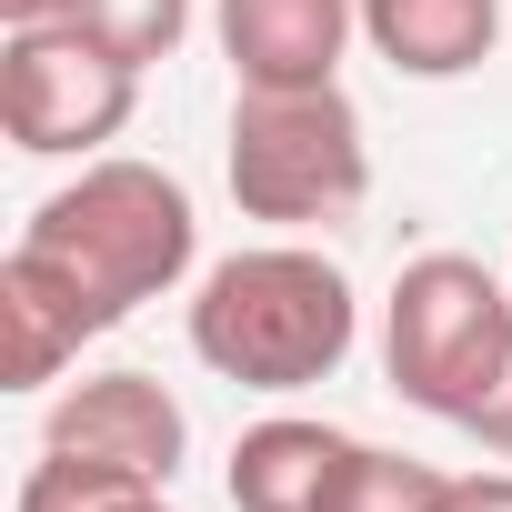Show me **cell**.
I'll return each instance as SVG.
<instances>
[{"instance_id": "6da1fadb", "label": "cell", "mask_w": 512, "mask_h": 512, "mask_svg": "<svg viewBox=\"0 0 512 512\" xmlns=\"http://www.w3.org/2000/svg\"><path fill=\"white\" fill-rule=\"evenodd\" d=\"M362 292L312 241H251L191 282V362L241 392H312L352 362Z\"/></svg>"}, {"instance_id": "7a4b0ae2", "label": "cell", "mask_w": 512, "mask_h": 512, "mask_svg": "<svg viewBox=\"0 0 512 512\" xmlns=\"http://www.w3.org/2000/svg\"><path fill=\"white\" fill-rule=\"evenodd\" d=\"M21 241L51 251V262L111 312V332H121L141 302H171V292L201 272V211H191V191H181L161 161H131V151L81 161V171L21 221Z\"/></svg>"}, {"instance_id": "3957f363", "label": "cell", "mask_w": 512, "mask_h": 512, "mask_svg": "<svg viewBox=\"0 0 512 512\" xmlns=\"http://www.w3.org/2000/svg\"><path fill=\"white\" fill-rule=\"evenodd\" d=\"M382 372L412 412L462 432L512 372V282L492 262H472V251L402 262V282L382 302Z\"/></svg>"}, {"instance_id": "277c9868", "label": "cell", "mask_w": 512, "mask_h": 512, "mask_svg": "<svg viewBox=\"0 0 512 512\" xmlns=\"http://www.w3.org/2000/svg\"><path fill=\"white\" fill-rule=\"evenodd\" d=\"M221 181H231L241 221L312 231V221L362 211L372 131H362L342 81H322V91H241L231 101V141H221Z\"/></svg>"}, {"instance_id": "5b68a950", "label": "cell", "mask_w": 512, "mask_h": 512, "mask_svg": "<svg viewBox=\"0 0 512 512\" xmlns=\"http://www.w3.org/2000/svg\"><path fill=\"white\" fill-rule=\"evenodd\" d=\"M141 111V71L81 21H31L0 41V131L21 161H101Z\"/></svg>"}, {"instance_id": "8992f818", "label": "cell", "mask_w": 512, "mask_h": 512, "mask_svg": "<svg viewBox=\"0 0 512 512\" xmlns=\"http://www.w3.org/2000/svg\"><path fill=\"white\" fill-rule=\"evenodd\" d=\"M41 452L91 462V472H131V482H171L191 452V412L151 372H81L41 412Z\"/></svg>"}, {"instance_id": "52a82bcc", "label": "cell", "mask_w": 512, "mask_h": 512, "mask_svg": "<svg viewBox=\"0 0 512 512\" xmlns=\"http://www.w3.org/2000/svg\"><path fill=\"white\" fill-rule=\"evenodd\" d=\"M211 31L241 91H322L362 41V0H211Z\"/></svg>"}, {"instance_id": "ba28073f", "label": "cell", "mask_w": 512, "mask_h": 512, "mask_svg": "<svg viewBox=\"0 0 512 512\" xmlns=\"http://www.w3.org/2000/svg\"><path fill=\"white\" fill-rule=\"evenodd\" d=\"M101 332H111V312L51 262V251L41 241H11V262H0V372H11V392L61 382Z\"/></svg>"}, {"instance_id": "9c48e42d", "label": "cell", "mask_w": 512, "mask_h": 512, "mask_svg": "<svg viewBox=\"0 0 512 512\" xmlns=\"http://www.w3.org/2000/svg\"><path fill=\"white\" fill-rule=\"evenodd\" d=\"M352 462H362V432L312 422V412H272L231 442L221 492H231V512H332Z\"/></svg>"}, {"instance_id": "30bf717a", "label": "cell", "mask_w": 512, "mask_h": 512, "mask_svg": "<svg viewBox=\"0 0 512 512\" xmlns=\"http://www.w3.org/2000/svg\"><path fill=\"white\" fill-rule=\"evenodd\" d=\"M362 41L402 81H472L502 51V0H362Z\"/></svg>"}, {"instance_id": "8fae6325", "label": "cell", "mask_w": 512, "mask_h": 512, "mask_svg": "<svg viewBox=\"0 0 512 512\" xmlns=\"http://www.w3.org/2000/svg\"><path fill=\"white\" fill-rule=\"evenodd\" d=\"M11 512H171V482H131V472H91V462L41 452L21 472V502Z\"/></svg>"}, {"instance_id": "7c38bea8", "label": "cell", "mask_w": 512, "mask_h": 512, "mask_svg": "<svg viewBox=\"0 0 512 512\" xmlns=\"http://www.w3.org/2000/svg\"><path fill=\"white\" fill-rule=\"evenodd\" d=\"M61 21H81L101 51H121L131 71H151V61H171L181 41H191V0H71Z\"/></svg>"}, {"instance_id": "4fadbf2b", "label": "cell", "mask_w": 512, "mask_h": 512, "mask_svg": "<svg viewBox=\"0 0 512 512\" xmlns=\"http://www.w3.org/2000/svg\"><path fill=\"white\" fill-rule=\"evenodd\" d=\"M332 512H452V472H442V462H412V452L362 442V462H352V482H342V502H332Z\"/></svg>"}, {"instance_id": "5bb4252c", "label": "cell", "mask_w": 512, "mask_h": 512, "mask_svg": "<svg viewBox=\"0 0 512 512\" xmlns=\"http://www.w3.org/2000/svg\"><path fill=\"white\" fill-rule=\"evenodd\" d=\"M462 432H472L482 452H502V462H512V372H502V392H492V402H482V412H472Z\"/></svg>"}, {"instance_id": "9a60e30c", "label": "cell", "mask_w": 512, "mask_h": 512, "mask_svg": "<svg viewBox=\"0 0 512 512\" xmlns=\"http://www.w3.org/2000/svg\"><path fill=\"white\" fill-rule=\"evenodd\" d=\"M452 512H512V472H452Z\"/></svg>"}, {"instance_id": "2e32d148", "label": "cell", "mask_w": 512, "mask_h": 512, "mask_svg": "<svg viewBox=\"0 0 512 512\" xmlns=\"http://www.w3.org/2000/svg\"><path fill=\"white\" fill-rule=\"evenodd\" d=\"M71 0H0V31H31V21H61Z\"/></svg>"}]
</instances>
